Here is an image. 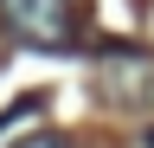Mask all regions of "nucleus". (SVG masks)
I'll use <instances>...</instances> for the list:
<instances>
[{
    "label": "nucleus",
    "instance_id": "obj_1",
    "mask_svg": "<svg viewBox=\"0 0 154 148\" xmlns=\"http://www.w3.org/2000/svg\"><path fill=\"white\" fill-rule=\"evenodd\" d=\"M96 97L109 109H154V52L109 45L96 58Z\"/></svg>",
    "mask_w": 154,
    "mask_h": 148
},
{
    "label": "nucleus",
    "instance_id": "obj_2",
    "mask_svg": "<svg viewBox=\"0 0 154 148\" xmlns=\"http://www.w3.org/2000/svg\"><path fill=\"white\" fill-rule=\"evenodd\" d=\"M0 20L13 39L38 52H71L77 45V7L71 0H0Z\"/></svg>",
    "mask_w": 154,
    "mask_h": 148
},
{
    "label": "nucleus",
    "instance_id": "obj_3",
    "mask_svg": "<svg viewBox=\"0 0 154 148\" xmlns=\"http://www.w3.org/2000/svg\"><path fill=\"white\" fill-rule=\"evenodd\" d=\"M13 148H77V142H71V135H58V129H38V135L13 142Z\"/></svg>",
    "mask_w": 154,
    "mask_h": 148
},
{
    "label": "nucleus",
    "instance_id": "obj_4",
    "mask_svg": "<svg viewBox=\"0 0 154 148\" xmlns=\"http://www.w3.org/2000/svg\"><path fill=\"white\" fill-rule=\"evenodd\" d=\"M38 109H45V97H38V90H32V97H19V103L7 109V116H0V129H7V122H19V116H38Z\"/></svg>",
    "mask_w": 154,
    "mask_h": 148
},
{
    "label": "nucleus",
    "instance_id": "obj_5",
    "mask_svg": "<svg viewBox=\"0 0 154 148\" xmlns=\"http://www.w3.org/2000/svg\"><path fill=\"white\" fill-rule=\"evenodd\" d=\"M141 148H154V129H148V135H141Z\"/></svg>",
    "mask_w": 154,
    "mask_h": 148
}]
</instances>
